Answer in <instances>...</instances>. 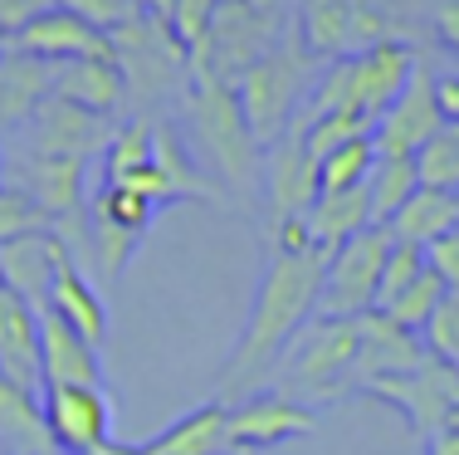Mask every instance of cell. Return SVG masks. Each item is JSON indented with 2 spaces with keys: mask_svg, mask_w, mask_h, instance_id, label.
<instances>
[{
  "mask_svg": "<svg viewBox=\"0 0 459 455\" xmlns=\"http://www.w3.org/2000/svg\"><path fill=\"white\" fill-rule=\"evenodd\" d=\"M333 250H279L269 245V265L259 275L255 303H249L245 333H239L235 353L225 363V397H255L264 392V377L279 367L289 343L318 319L323 299V269Z\"/></svg>",
  "mask_w": 459,
  "mask_h": 455,
  "instance_id": "1",
  "label": "cell"
},
{
  "mask_svg": "<svg viewBox=\"0 0 459 455\" xmlns=\"http://www.w3.org/2000/svg\"><path fill=\"white\" fill-rule=\"evenodd\" d=\"M313 79H318L313 74V49L303 45L299 30H283L279 45L235 79V99L245 108V123L264 152H269V143H279L293 127L299 108L313 93Z\"/></svg>",
  "mask_w": 459,
  "mask_h": 455,
  "instance_id": "2",
  "label": "cell"
},
{
  "mask_svg": "<svg viewBox=\"0 0 459 455\" xmlns=\"http://www.w3.org/2000/svg\"><path fill=\"white\" fill-rule=\"evenodd\" d=\"M186 108H191V133L205 147V157L221 167L225 181L249 191L264 171V147L249 133L245 108L235 99V83L215 79V74L191 69V89H186Z\"/></svg>",
  "mask_w": 459,
  "mask_h": 455,
  "instance_id": "3",
  "label": "cell"
},
{
  "mask_svg": "<svg viewBox=\"0 0 459 455\" xmlns=\"http://www.w3.org/2000/svg\"><path fill=\"white\" fill-rule=\"evenodd\" d=\"M357 348H362V333L357 319H313L299 338L289 343V353L279 357L283 367V397L303 402V397H333L352 392V367H357Z\"/></svg>",
  "mask_w": 459,
  "mask_h": 455,
  "instance_id": "4",
  "label": "cell"
},
{
  "mask_svg": "<svg viewBox=\"0 0 459 455\" xmlns=\"http://www.w3.org/2000/svg\"><path fill=\"white\" fill-rule=\"evenodd\" d=\"M391 245H396V235L386 225H367L362 235H352L347 245H337L327 255L318 319H362V313L377 309V289H381V269H386Z\"/></svg>",
  "mask_w": 459,
  "mask_h": 455,
  "instance_id": "5",
  "label": "cell"
},
{
  "mask_svg": "<svg viewBox=\"0 0 459 455\" xmlns=\"http://www.w3.org/2000/svg\"><path fill=\"white\" fill-rule=\"evenodd\" d=\"M279 39H283L279 10H259V5H249V0H221L215 25H211V35H205L201 54L191 59V69L235 83L239 74L264 59Z\"/></svg>",
  "mask_w": 459,
  "mask_h": 455,
  "instance_id": "6",
  "label": "cell"
},
{
  "mask_svg": "<svg viewBox=\"0 0 459 455\" xmlns=\"http://www.w3.org/2000/svg\"><path fill=\"white\" fill-rule=\"evenodd\" d=\"M39 411L54 451L103 455L113 446V402L103 387H39Z\"/></svg>",
  "mask_w": 459,
  "mask_h": 455,
  "instance_id": "7",
  "label": "cell"
},
{
  "mask_svg": "<svg viewBox=\"0 0 459 455\" xmlns=\"http://www.w3.org/2000/svg\"><path fill=\"white\" fill-rule=\"evenodd\" d=\"M362 397H377V402H391L401 416L411 421V431L420 441H435L440 431L455 426V397H459V372L450 363H435L425 357L415 372L391 377V382L367 387Z\"/></svg>",
  "mask_w": 459,
  "mask_h": 455,
  "instance_id": "8",
  "label": "cell"
},
{
  "mask_svg": "<svg viewBox=\"0 0 459 455\" xmlns=\"http://www.w3.org/2000/svg\"><path fill=\"white\" fill-rule=\"evenodd\" d=\"M318 426L308 402H293L283 392H255L245 402L230 407V455H255V451H274L289 441L308 436Z\"/></svg>",
  "mask_w": 459,
  "mask_h": 455,
  "instance_id": "9",
  "label": "cell"
},
{
  "mask_svg": "<svg viewBox=\"0 0 459 455\" xmlns=\"http://www.w3.org/2000/svg\"><path fill=\"white\" fill-rule=\"evenodd\" d=\"M440 127H445V113H440V99H435V74L425 64H415L401 99L371 123V143H377V157H415Z\"/></svg>",
  "mask_w": 459,
  "mask_h": 455,
  "instance_id": "10",
  "label": "cell"
},
{
  "mask_svg": "<svg viewBox=\"0 0 459 455\" xmlns=\"http://www.w3.org/2000/svg\"><path fill=\"white\" fill-rule=\"evenodd\" d=\"M113 118H98V113H83V108L64 103V99H49L39 103V113L25 123V152H45V157H79L89 162L93 152H108L113 143Z\"/></svg>",
  "mask_w": 459,
  "mask_h": 455,
  "instance_id": "11",
  "label": "cell"
},
{
  "mask_svg": "<svg viewBox=\"0 0 459 455\" xmlns=\"http://www.w3.org/2000/svg\"><path fill=\"white\" fill-rule=\"evenodd\" d=\"M357 333H362V348H357V367H352V392H367L377 382H391V377H406L425 363V343L420 333L401 328L396 319H386L381 309H371L357 319Z\"/></svg>",
  "mask_w": 459,
  "mask_h": 455,
  "instance_id": "12",
  "label": "cell"
},
{
  "mask_svg": "<svg viewBox=\"0 0 459 455\" xmlns=\"http://www.w3.org/2000/svg\"><path fill=\"white\" fill-rule=\"evenodd\" d=\"M299 35L313 54L342 59V54H362L371 45H381L386 30H381V20L371 15L362 0H308Z\"/></svg>",
  "mask_w": 459,
  "mask_h": 455,
  "instance_id": "13",
  "label": "cell"
},
{
  "mask_svg": "<svg viewBox=\"0 0 459 455\" xmlns=\"http://www.w3.org/2000/svg\"><path fill=\"white\" fill-rule=\"evenodd\" d=\"M264 191L274 225L289 221V215H308V206L318 201V162L308 157V143H303L299 127H289L264 152Z\"/></svg>",
  "mask_w": 459,
  "mask_h": 455,
  "instance_id": "14",
  "label": "cell"
},
{
  "mask_svg": "<svg viewBox=\"0 0 459 455\" xmlns=\"http://www.w3.org/2000/svg\"><path fill=\"white\" fill-rule=\"evenodd\" d=\"M39 372L45 387H103V357L69 319L39 309Z\"/></svg>",
  "mask_w": 459,
  "mask_h": 455,
  "instance_id": "15",
  "label": "cell"
},
{
  "mask_svg": "<svg viewBox=\"0 0 459 455\" xmlns=\"http://www.w3.org/2000/svg\"><path fill=\"white\" fill-rule=\"evenodd\" d=\"M10 45L35 54V59H49V64H74V59H89V54H113V39H108L103 30H93L89 20H79L64 5L35 15L20 35H10Z\"/></svg>",
  "mask_w": 459,
  "mask_h": 455,
  "instance_id": "16",
  "label": "cell"
},
{
  "mask_svg": "<svg viewBox=\"0 0 459 455\" xmlns=\"http://www.w3.org/2000/svg\"><path fill=\"white\" fill-rule=\"evenodd\" d=\"M69 255L59 245L54 231H39V235H20V241H5L0 245V284L10 294H20L35 309H49V289H54V269L59 259Z\"/></svg>",
  "mask_w": 459,
  "mask_h": 455,
  "instance_id": "17",
  "label": "cell"
},
{
  "mask_svg": "<svg viewBox=\"0 0 459 455\" xmlns=\"http://www.w3.org/2000/svg\"><path fill=\"white\" fill-rule=\"evenodd\" d=\"M54 99L83 108V113L113 118L127 103V74L117 64V54H89V59L59 64V79H54Z\"/></svg>",
  "mask_w": 459,
  "mask_h": 455,
  "instance_id": "18",
  "label": "cell"
},
{
  "mask_svg": "<svg viewBox=\"0 0 459 455\" xmlns=\"http://www.w3.org/2000/svg\"><path fill=\"white\" fill-rule=\"evenodd\" d=\"M0 372L15 377L30 392L45 387V372H39V309L10 294L5 284H0Z\"/></svg>",
  "mask_w": 459,
  "mask_h": 455,
  "instance_id": "19",
  "label": "cell"
},
{
  "mask_svg": "<svg viewBox=\"0 0 459 455\" xmlns=\"http://www.w3.org/2000/svg\"><path fill=\"white\" fill-rule=\"evenodd\" d=\"M54 79H59V64L10 45V54L0 59V127H10V133L25 127L39 113V103L54 93Z\"/></svg>",
  "mask_w": 459,
  "mask_h": 455,
  "instance_id": "20",
  "label": "cell"
},
{
  "mask_svg": "<svg viewBox=\"0 0 459 455\" xmlns=\"http://www.w3.org/2000/svg\"><path fill=\"white\" fill-rule=\"evenodd\" d=\"M230 407L215 397L205 407H191L186 416H177L161 436L142 441L147 455H230Z\"/></svg>",
  "mask_w": 459,
  "mask_h": 455,
  "instance_id": "21",
  "label": "cell"
},
{
  "mask_svg": "<svg viewBox=\"0 0 459 455\" xmlns=\"http://www.w3.org/2000/svg\"><path fill=\"white\" fill-rule=\"evenodd\" d=\"M49 309L59 313V319H69L74 328H79L83 338L93 343V348H103V338H108V309H103L98 289L89 284V275H83V265H79L74 255H64L59 269H54Z\"/></svg>",
  "mask_w": 459,
  "mask_h": 455,
  "instance_id": "22",
  "label": "cell"
},
{
  "mask_svg": "<svg viewBox=\"0 0 459 455\" xmlns=\"http://www.w3.org/2000/svg\"><path fill=\"white\" fill-rule=\"evenodd\" d=\"M308 235L318 250H337V245H347L352 235H362L371 221V197L367 187H347V191H318V201L308 206Z\"/></svg>",
  "mask_w": 459,
  "mask_h": 455,
  "instance_id": "23",
  "label": "cell"
},
{
  "mask_svg": "<svg viewBox=\"0 0 459 455\" xmlns=\"http://www.w3.org/2000/svg\"><path fill=\"white\" fill-rule=\"evenodd\" d=\"M0 451L15 455H45L49 431H45V411H39V397L30 387H20L15 377L0 372Z\"/></svg>",
  "mask_w": 459,
  "mask_h": 455,
  "instance_id": "24",
  "label": "cell"
},
{
  "mask_svg": "<svg viewBox=\"0 0 459 455\" xmlns=\"http://www.w3.org/2000/svg\"><path fill=\"white\" fill-rule=\"evenodd\" d=\"M455 225H459V197H455V191L420 187V191H415V197L386 221V231L396 235V241L420 245V250H425V245H435L445 231H455Z\"/></svg>",
  "mask_w": 459,
  "mask_h": 455,
  "instance_id": "25",
  "label": "cell"
},
{
  "mask_svg": "<svg viewBox=\"0 0 459 455\" xmlns=\"http://www.w3.org/2000/svg\"><path fill=\"white\" fill-rule=\"evenodd\" d=\"M415 191H420V177H415V157H377V171L367 181L371 197V221L386 225L391 215L406 206Z\"/></svg>",
  "mask_w": 459,
  "mask_h": 455,
  "instance_id": "26",
  "label": "cell"
},
{
  "mask_svg": "<svg viewBox=\"0 0 459 455\" xmlns=\"http://www.w3.org/2000/svg\"><path fill=\"white\" fill-rule=\"evenodd\" d=\"M371 171H377V143L352 137V143L333 147L327 157H318V191H347V187H367Z\"/></svg>",
  "mask_w": 459,
  "mask_h": 455,
  "instance_id": "27",
  "label": "cell"
},
{
  "mask_svg": "<svg viewBox=\"0 0 459 455\" xmlns=\"http://www.w3.org/2000/svg\"><path fill=\"white\" fill-rule=\"evenodd\" d=\"M157 157V127L147 118H127L123 127H113V143L103 152V167H108V181L127 177V171L147 167Z\"/></svg>",
  "mask_w": 459,
  "mask_h": 455,
  "instance_id": "28",
  "label": "cell"
},
{
  "mask_svg": "<svg viewBox=\"0 0 459 455\" xmlns=\"http://www.w3.org/2000/svg\"><path fill=\"white\" fill-rule=\"evenodd\" d=\"M415 177L420 187L459 191V123H445L420 152H415Z\"/></svg>",
  "mask_w": 459,
  "mask_h": 455,
  "instance_id": "29",
  "label": "cell"
},
{
  "mask_svg": "<svg viewBox=\"0 0 459 455\" xmlns=\"http://www.w3.org/2000/svg\"><path fill=\"white\" fill-rule=\"evenodd\" d=\"M49 211L30 197L25 187H15V181H5L0 187V245L5 241H20V235H39L49 231Z\"/></svg>",
  "mask_w": 459,
  "mask_h": 455,
  "instance_id": "30",
  "label": "cell"
},
{
  "mask_svg": "<svg viewBox=\"0 0 459 455\" xmlns=\"http://www.w3.org/2000/svg\"><path fill=\"white\" fill-rule=\"evenodd\" d=\"M215 10H221V0H177L167 30H171V39H177V49L186 54V64L201 54L205 35H211V25H215Z\"/></svg>",
  "mask_w": 459,
  "mask_h": 455,
  "instance_id": "31",
  "label": "cell"
},
{
  "mask_svg": "<svg viewBox=\"0 0 459 455\" xmlns=\"http://www.w3.org/2000/svg\"><path fill=\"white\" fill-rule=\"evenodd\" d=\"M420 343H425V353H430L435 363H450L459 372V289H450V294L440 299V309L425 319Z\"/></svg>",
  "mask_w": 459,
  "mask_h": 455,
  "instance_id": "32",
  "label": "cell"
},
{
  "mask_svg": "<svg viewBox=\"0 0 459 455\" xmlns=\"http://www.w3.org/2000/svg\"><path fill=\"white\" fill-rule=\"evenodd\" d=\"M425 250L420 245H406V241H396L391 245V255H386V269H381V289H377V309H391L406 289L415 284V279L425 275Z\"/></svg>",
  "mask_w": 459,
  "mask_h": 455,
  "instance_id": "33",
  "label": "cell"
},
{
  "mask_svg": "<svg viewBox=\"0 0 459 455\" xmlns=\"http://www.w3.org/2000/svg\"><path fill=\"white\" fill-rule=\"evenodd\" d=\"M445 294H450V289L440 284V275H430V269H425V275L415 279L406 294L391 303V309H381V313H386V319H396L401 328L420 333V328H425V319H430V313L440 309V299H445Z\"/></svg>",
  "mask_w": 459,
  "mask_h": 455,
  "instance_id": "34",
  "label": "cell"
},
{
  "mask_svg": "<svg viewBox=\"0 0 459 455\" xmlns=\"http://www.w3.org/2000/svg\"><path fill=\"white\" fill-rule=\"evenodd\" d=\"M54 5L74 10L79 20H89L93 30H103V35H113V30H123L127 20L137 15L133 0H54Z\"/></svg>",
  "mask_w": 459,
  "mask_h": 455,
  "instance_id": "35",
  "label": "cell"
},
{
  "mask_svg": "<svg viewBox=\"0 0 459 455\" xmlns=\"http://www.w3.org/2000/svg\"><path fill=\"white\" fill-rule=\"evenodd\" d=\"M425 265H430V275H440L445 289H459V225L445 231L435 245H425Z\"/></svg>",
  "mask_w": 459,
  "mask_h": 455,
  "instance_id": "36",
  "label": "cell"
},
{
  "mask_svg": "<svg viewBox=\"0 0 459 455\" xmlns=\"http://www.w3.org/2000/svg\"><path fill=\"white\" fill-rule=\"evenodd\" d=\"M45 10H54V0H0V35H20Z\"/></svg>",
  "mask_w": 459,
  "mask_h": 455,
  "instance_id": "37",
  "label": "cell"
},
{
  "mask_svg": "<svg viewBox=\"0 0 459 455\" xmlns=\"http://www.w3.org/2000/svg\"><path fill=\"white\" fill-rule=\"evenodd\" d=\"M435 99H440L445 123H459V74H435Z\"/></svg>",
  "mask_w": 459,
  "mask_h": 455,
  "instance_id": "38",
  "label": "cell"
},
{
  "mask_svg": "<svg viewBox=\"0 0 459 455\" xmlns=\"http://www.w3.org/2000/svg\"><path fill=\"white\" fill-rule=\"evenodd\" d=\"M435 35H440L445 45L459 54V0H455V5H445L440 15H435Z\"/></svg>",
  "mask_w": 459,
  "mask_h": 455,
  "instance_id": "39",
  "label": "cell"
},
{
  "mask_svg": "<svg viewBox=\"0 0 459 455\" xmlns=\"http://www.w3.org/2000/svg\"><path fill=\"white\" fill-rule=\"evenodd\" d=\"M133 5H137V15L161 20V25H167V20H171V10H177V0H133Z\"/></svg>",
  "mask_w": 459,
  "mask_h": 455,
  "instance_id": "40",
  "label": "cell"
},
{
  "mask_svg": "<svg viewBox=\"0 0 459 455\" xmlns=\"http://www.w3.org/2000/svg\"><path fill=\"white\" fill-rule=\"evenodd\" d=\"M425 455H459V431H440L435 441H425Z\"/></svg>",
  "mask_w": 459,
  "mask_h": 455,
  "instance_id": "41",
  "label": "cell"
},
{
  "mask_svg": "<svg viewBox=\"0 0 459 455\" xmlns=\"http://www.w3.org/2000/svg\"><path fill=\"white\" fill-rule=\"evenodd\" d=\"M103 455H147V451H142V446H123V441H113V446H108Z\"/></svg>",
  "mask_w": 459,
  "mask_h": 455,
  "instance_id": "42",
  "label": "cell"
},
{
  "mask_svg": "<svg viewBox=\"0 0 459 455\" xmlns=\"http://www.w3.org/2000/svg\"><path fill=\"white\" fill-rule=\"evenodd\" d=\"M10 181V162H5V152H0V187Z\"/></svg>",
  "mask_w": 459,
  "mask_h": 455,
  "instance_id": "43",
  "label": "cell"
},
{
  "mask_svg": "<svg viewBox=\"0 0 459 455\" xmlns=\"http://www.w3.org/2000/svg\"><path fill=\"white\" fill-rule=\"evenodd\" d=\"M249 5H259V10H279L283 0H249Z\"/></svg>",
  "mask_w": 459,
  "mask_h": 455,
  "instance_id": "44",
  "label": "cell"
},
{
  "mask_svg": "<svg viewBox=\"0 0 459 455\" xmlns=\"http://www.w3.org/2000/svg\"><path fill=\"white\" fill-rule=\"evenodd\" d=\"M5 54H10V35H0V59H5Z\"/></svg>",
  "mask_w": 459,
  "mask_h": 455,
  "instance_id": "45",
  "label": "cell"
},
{
  "mask_svg": "<svg viewBox=\"0 0 459 455\" xmlns=\"http://www.w3.org/2000/svg\"><path fill=\"white\" fill-rule=\"evenodd\" d=\"M455 431H459V397H455Z\"/></svg>",
  "mask_w": 459,
  "mask_h": 455,
  "instance_id": "46",
  "label": "cell"
},
{
  "mask_svg": "<svg viewBox=\"0 0 459 455\" xmlns=\"http://www.w3.org/2000/svg\"><path fill=\"white\" fill-rule=\"evenodd\" d=\"M45 455H69V451H45Z\"/></svg>",
  "mask_w": 459,
  "mask_h": 455,
  "instance_id": "47",
  "label": "cell"
},
{
  "mask_svg": "<svg viewBox=\"0 0 459 455\" xmlns=\"http://www.w3.org/2000/svg\"><path fill=\"white\" fill-rule=\"evenodd\" d=\"M455 197H459V191H455Z\"/></svg>",
  "mask_w": 459,
  "mask_h": 455,
  "instance_id": "48",
  "label": "cell"
}]
</instances>
